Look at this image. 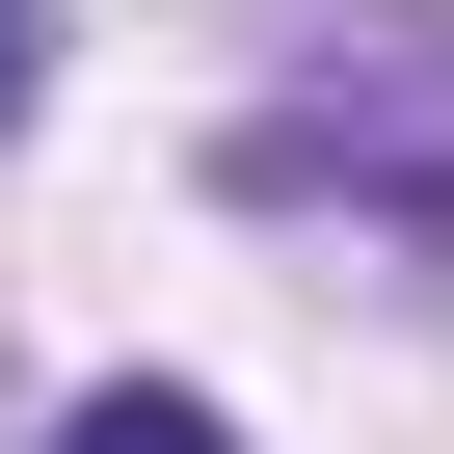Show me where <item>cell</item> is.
<instances>
[{
    "instance_id": "cell-3",
    "label": "cell",
    "mask_w": 454,
    "mask_h": 454,
    "mask_svg": "<svg viewBox=\"0 0 454 454\" xmlns=\"http://www.w3.org/2000/svg\"><path fill=\"white\" fill-rule=\"evenodd\" d=\"M0 134H27V0H0Z\"/></svg>"
},
{
    "instance_id": "cell-2",
    "label": "cell",
    "mask_w": 454,
    "mask_h": 454,
    "mask_svg": "<svg viewBox=\"0 0 454 454\" xmlns=\"http://www.w3.org/2000/svg\"><path fill=\"white\" fill-rule=\"evenodd\" d=\"M54 454H241L214 401H160V374H107V401H54Z\"/></svg>"
},
{
    "instance_id": "cell-1",
    "label": "cell",
    "mask_w": 454,
    "mask_h": 454,
    "mask_svg": "<svg viewBox=\"0 0 454 454\" xmlns=\"http://www.w3.org/2000/svg\"><path fill=\"white\" fill-rule=\"evenodd\" d=\"M374 160H427V187H454V81H321V107H268V134H241V187H374Z\"/></svg>"
}]
</instances>
